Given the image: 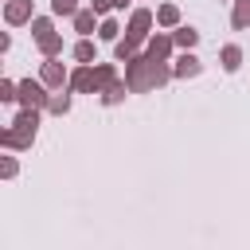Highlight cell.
I'll list each match as a JSON object with an SVG mask.
<instances>
[{"label": "cell", "instance_id": "6da1fadb", "mask_svg": "<svg viewBox=\"0 0 250 250\" xmlns=\"http://www.w3.org/2000/svg\"><path fill=\"white\" fill-rule=\"evenodd\" d=\"M176 74H172V66L168 62H160V59H152V55H133L129 62H125V82H129V90L133 94H148V90H160V86H168Z\"/></svg>", "mask_w": 250, "mask_h": 250}, {"label": "cell", "instance_id": "7a4b0ae2", "mask_svg": "<svg viewBox=\"0 0 250 250\" xmlns=\"http://www.w3.org/2000/svg\"><path fill=\"white\" fill-rule=\"evenodd\" d=\"M39 117H43V109H23V105H20V113L0 129V145H4L8 152L31 148V141H35V133H39Z\"/></svg>", "mask_w": 250, "mask_h": 250}, {"label": "cell", "instance_id": "3957f363", "mask_svg": "<svg viewBox=\"0 0 250 250\" xmlns=\"http://www.w3.org/2000/svg\"><path fill=\"white\" fill-rule=\"evenodd\" d=\"M47 98H51V90H47L43 78H20V98H16V102H20L23 109H43Z\"/></svg>", "mask_w": 250, "mask_h": 250}, {"label": "cell", "instance_id": "277c9868", "mask_svg": "<svg viewBox=\"0 0 250 250\" xmlns=\"http://www.w3.org/2000/svg\"><path fill=\"white\" fill-rule=\"evenodd\" d=\"M152 27H156V12H152V8H133L129 23H125V35L137 39V43H145V39L152 35Z\"/></svg>", "mask_w": 250, "mask_h": 250}, {"label": "cell", "instance_id": "5b68a950", "mask_svg": "<svg viewBox=\"0 0 250 250\" xmlns=\"http://www.w3.org/2000/svg\"><path fill=\"white\" fill-rule=\"evenodd\" d=\"M39 78L47 82V90H66V86H70V70H66V62H62L59 55L39 62Z\"/></svg>", "mask_w": 250, "mask_h": 250}, {"label": "cell", "instance_id": "8992f818", "mask_svg": "<svg viewBox=\"0 0 250 250\" xmlns=\"http://www.w3.org/2000/svg\"><path fill=\"white\" fill-rule=\"evenodd\" d=\"M145 55H152V59H160V62H172V55H176L172 31L164 27V31H156V35H148V39H145Z\"/></svg>", "mask_w": 250, "mask_h": 250}, {"label": "cell", "instance_id": "52a82bcc", "mask_svg": "<svg viewBox=\"0 0 250 250\" xmlns=\"http://www.w3.org/2000/svg\"><path fill=\"white\" fill-rule=\"evenodd\" d=\"M35 20V0H4V23L8 27H23Z\"/></svg>", "mask_w": 250, "mask_h": 250}, {"label": "cell", "instance_id": "ba28073f", "mask_svg": "<svg viewBox=\"0 0 250 250\" xmlns=\"http://www.w3.org/2000/svg\"><path fill=\"white\" fill-rule=\"evenodd\" d=\"M70 90L74 94H98L102 86H98V74H94V62H78L74 70H70Z\"/></svg>", "mask_w": 250, "mask_h": 250}, {"label": "cell", "instance_id": "9c48e42d", "mask_svg": "<svg viewBox=\"0 0 250 250\" xmlns=\"http://www.w3.org/2000/svg\"><path fill=\"white\" fill-rule=\"evenodd\" d=\"M172 74L184 78V82H188V78H199V74H203V59H199L195 51H180V55L172 59Z\"/></svg>", "mask_w": 250, "mask_h": 250}, {"label": "cell", "instance_id": "30bf717a", "mask_svg": "<svg viewBox=\"0 0 250 250\" xmlns=\"http://www.w3.org/2000/svg\"><path fill=\"white\" fill-rule=\"evenodd\" d=\"M74 90L66 86V90H51V98H47V105H43V113H51V117H66L70 113V105H74V98H70Z\"/></svg>", "mask_w": 250, "mask_h": 250}, {"label": "cell", "instance_id": "8fae6325", "mask_svg": "<svg viewBox=\"0 0 250 250\" xmlns=\"http://www.w3.org/2000/svg\"><path fill=\"white\" fill-rule=\"evenodd\" d=\"M98 23H102V16H98L94 8H78V12H74V31H78V35H94Z\"/></svg>", "mask_w": 250, "mask_h": 250}, {"label": "cell", "instance_id": "7c38bea8", "mask_svg": "<svg viewBox=\"0 0 250 250\" xmlns=\"http://www.w3.org/2000/svg\"><path fill=\"white\" fill-rule=\"evenodd\" d=\"M219 66H223L227 74H234V70L242 66V47H238V43H223V47H219Z\"/></svg>", "mask_w": 250, "mask_h": 250}, {"label": "cell", "instance_id": "4fadbf2b", "mask_svg": "<svg viewBox=\"0 0 250 250\" xmlns=\"http://www.w3.org/2000/svg\"><path fill=\"white\" fill-rule=\"evenodd\" d=\"M125 94H133V90H129V82H125V78H117V82H109V86L98 94V102H102V105H121V102H125Z\"/></svg>", "mask_w": 250, "mask_h": 250}, {"label": "cell", "instance_id": "5bb4252c", "mask_svg": "<svg viewBox=\"0 0 250 250\" xmlns=\"http://www.w3.org/2000/svg\"><path fill=\"white\" fill-rule=\"evenodd\" d=\"M172 39H176V51H195L199 31H195L191 23H180V27H172Z\"/></svg>", "mask_w": 250, "mask_h": 250}, {"label": "cell", "instance_id": "9a60e30c", "mask_svg": "<svg viewBox=\"0 0 250 250\" xmlns=\"http://www.w3.org/2000/svg\"><path fill=\"white\" fill-rule=\"evenodd\" d=\"M70 55H74V62H98V47H94L90 35H78V43L70 47Z\"/></svg>", "mask_w": 250, "mask_h": 250}, {"label": "cell", "instance_id": "2e32d148", "mask_svg": "<svg viewBox=\"0 0 250 250\" xmlns=\"http://www.w3.org/2000/svg\"><path fill=\"white\" fill-rule=\"evenodd\" d=\"M35 47H39L43 59H55V55H62V35L59 31H47L43 39H35Z\"/></svg>", "mask_w": 250, "mask_h": 250}, {"label": "cell", "instance_id": "e0dca14e", "mask_svg": "<svg viewBox=\"0 0 250 250\" xmlns=\"http://www.w3.org/2000/svg\"><path fill=\"white\" fill-rule=\"evenodd\" d=\"M141 47H145V43H137V39H129V35H121V39L113 43V59H117V62H129L133 55H141Z\"/></svg>", "mask_w": 250, "mask_h": 250}, {"label": "cell", "instance_id": "ac0fdd59", "mask_svg": "<svg viewBox=\"0 0 250 250\" xmlns=\"http://www.w3.org/2000/svg\"><path fill=\"white\" fill-rule=\"evenodd\" d=\"M234 8H230V27L234 31H246L250 27V0H230Z\"/></svg>", "mask_w": 250, "mask_h": 250}, {"label": "cell", "instance_id": "d6986e66", "mask_svg": "<svg viewBox=\"0 0 250 250\" xmlns=\"http://www.w3.org/2000/svg\"><path fill=\"white\" fill-rule=\"evenodd\" d=\"M156 27H180V8L176 4H156Z\"/></svg>", "mask_w": 250, "mask_h": 250}, {"label": "cell", "instance_id": "ffe728a7", "mask_svg": "<svg viewBox=\"0 0 250 250\" xmlns=\"http://www.w3.org/2000/svg\"><path fill=\"white\" fill-rule=\"evenodd\" d=\"M121 31H125V27H121L113 16H102V23H98V39H102V43H117Z\"/></svg>", "mask_w": 250, "mask_h": 250}, {"label": "cell", "instance_id": "44dd1931", "mask_svg": "<svg viewBox=\"0 0 250 250\" xmlns=\"http://www.w3.org/2000/svg\"><path fill=\"white\" fill-rule=\"evenodd\" d=\"M94 74H98V86H102V90H105L109 82H117V66H113V62H98ZM102 90H98V94H102Z\"/></svg>", "mask_w": 250, "mask_h": 250}, {"label": "cell", "instance_id": "7402d4cb", "mask_svg": "<svg viewBox=\"0 0 250 250\" xmlns=\"http://www.w3.org/2000/svg\"><path fill=\"white\" fill-rule=\"evenodd\" d=\"M74 12H78V0H51V16L74 20Z\"/></svg>", "mask_w": 250, "mask_h": 250}, {"label": "cell", "instance_id": "603a6c76", "mask_svg": "<svg viewBox=\"0 0 250 250\" xmlns=\"http://www.w3.org/2000/svg\"><path fill=\"white\" fill-rule=\"evenodd\" d=\"M27 27H31V39H43L47 31H55V23H51V16H35V20L27 23Z\"/></svg>", "mask_w": 250, "mask_h": 250}, {"label": "cell", "instance_id": "cb8c5ba5", "mask_svg": "<svg viewBox=\"0 0 250 250\" xmlns=\"http://www.w3.org/2000/svg\"><path fill=\"white\" fill-rule=\"evenodd\" d=\"M16 98H20V82L0 78V102H16Z\"/></svg>", "mask_w": 250, "mask_h": 250}, {"label": "cell", "instance_id": "d4e9b609", "mask_svg": "<svg viewBox=\"0 0 250 250\" xmlns=\"http://www.w3.org/2000/svg\"><path fill=\"white\" fill-rule=\"evenodd\" d=\"M0 176H4V180H16V176H20V160H16V156H0Z\"/></svg>", "mask_w": 250, "mask_h": 250}, {"label": "cell", "instance_id": "484cf974", "mask_svg": "<svg viewBox=\"0 0 250 250\" xmlns=\"http://www.w3.org/2000/svg\"><path fill=\"white\" fill-rule=\"evenodd\" d=\"M90 8L98 16H109V12H117V0H90Z\"/></svg>", "mask_w": 250, "mask_h": 250}, {"label": "cell", "instance_id": "4316f807", "mask_svg": "<svg viewBox=\"0 0 250 250\" xmlns=\"http://www.w3.org/2000/svg\"><path fill=\"white\" fill-rule=\"evenodd\" d=\"M8 51H12V35L4 31V35H0V55H8Z\"/></svg>", "mask_w": 250, "mask_h": 250}]
</instances>
